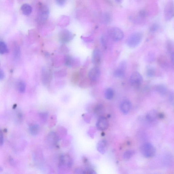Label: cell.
Instances as JSON below:
<instances>
[{"mask_svg":"<svg viewBox=\"0 0 174 174\" xmlns=\"http://www.w3.org/2000/svg\"><path fill=\"white\" fill-rule=\"evenodd\" d=\"M114 91L111 88H107L105 91V97L107 100H111L114 97Z\"/></svg>","mask_w":174,"mask_h":174,"instance_id":"cell-19","label":"cell"},{"mask_svg":"<svg viewBox=\"0 0 174 174\" xmlns=\"http://www.w3.org/2000/svg\"><path fill=\"white\" fill-rule=\"evenodd\" d=\"M101 60V52L98 48L94 50L92 57V61L93 64L95 65H98L100 64Z\"/></svg>","mask_w":174,"mask_h":174,"instance_id":"cell-13","label":"cell"},{"mask_svg":"<svg viewBox=\"0 0 174 174\" xmlns=\"http://www.w3.org/2000/svg\"><path fill=\"white\" fill-rule=\"evenodd\" d=\"M146 75L150 78L153 77L155 74V71L154 68L152 67H148L146 71Z\"/></svg>","mask_w":174,"mask_h":174,"instance_id":"cell-24","label":"cell"},{"mask_svg":"<svg viewBox=\"0 0 174 174\" xmlns=\"http://www.w3.org/2000/svg\"><path fill=\"white\" fill-rule=\"evenodd\" d=\"M140 151L143 155L149 158L153 157L155 155L156 150L154 146L150 143H143L140 147Z\"/></svg>","mask_w":174,"mask_h":174,"instance_id":"cell-3","label":"cell"},{"mask_svg":"<svg viewBox=\"0 0 174 174\" xmlns=\"http://www.w3.org/2000/svg\"><path fill=\"white\" fill-rule=\"evenodd\" d=\"M49 13L48 7L45 4L39 2L38 5L37 20L40 23H43L48 19Z\"/></svg>","mask_w":174,"mask_h":174,"instance_id":"cell-1","label":"cell"},{"mask_svg":"<svg viewBox=\"0 0 174 174\" xmlns=\"http://www.w3.org/2000/svg\"><path fill=\"white\" fill-rule=\"evenodd\" d=\"M131 104L128 100H125L121 102L120 106V109L121 112L123 114H128L131 110Z\"/></svg>","mask_w":174,"mask_h":174,"instance_id":"cell-14","label":"cell"},{"mask_svg":"<svg viewBox=\"0 0 174 174\" xmlns=\"http://www.w3.org/2000/svg\"><path fill=\"white\" fill-rule=\"evenodd\" d=\"M75 60L70 56H67L65 58V64L69 67H72L75 62Z\"/></svg>","mask_w":174,"mask_h":174,"instance_id":"cell-23","label":"cell"},{"mask_svg":"<svg viewBox=\"0 0 174 174\" xmlns=\"http://www.w3.org/2000/svg\"><path fill=\"white\" fill-rule=\"evenodd\" d=\"M143 82V77L138 72L133 73L130 78V82L133 87L139 88L142 85Z\"/></svg>","mask_w":174,"mask_h":174,"instance_id":"cell-6","label":"cell"},{"mask_svg":"<svg viewBox=\"0 0 174 174\" xmlns=\"http://www.w3.org/2000/svg\"><path fill=\"white\" fill-rule=\"evenodd\" d=\"M159 62L160 65L162 66L163 68H166L168 64L166 60L164 57H161L159 59Z\"/></svg>","mask_w":174,"mask_h":174,"instance_id":"cell-25","label":"cell"},{"mask_svg":"<svg viewBox=\"0 0 174 174\" xmlns=\"http://www.w3.org/2000/svg\"><path fill=\"white\" fill-rule=\"evenodd\" d=\"M109 37L114 42H119L123 39V33L120 29L117 27H112L108 31Z\"/></svg>","mask_w":174,"mask_h":174,"instance_id":"cell-4","label":"cell"},{"mask_svg":"<svg viewBox=\"0 0 174 174\" xmlns=\"http://www.w3.org/2000/svg\"><path fill=\"white\" fill-rule=\"evenodd\" d=\"M97 149L99 152L102 154H104L106 152L107 149V143L106 140H101L97 143Z\"/></svg>","mask_w":174,"mask_h":174,"instance_id":"cell-15","label":"cell"},{"mask_svg":"<svg viewBox=\"0 0 174 174\" xmlns=\"http://www.w3.org/2000/svg\"><path fill=\"white\" fill-rule=\"evenodd\" d=\"M101 75L100 69L97 67L91 69L88 73V76L90 80L93 82L97 81Z\"/></svg>","mask_w":174,"mask_h":174,"instance_id":"cell-9","label":"cell"},{"mask_svg":"<svg viewBox=\"0 0 174 174\" xmlns=\"http://www.w3.org/2000/svg\"><path fill=\"white\" fill-rule=\"evenodd\" d=\"M143 38L142 33L136 32L134 33L128 38L126 41L127 45L131 48H136L141 42Z\"/></svg>","mask_w":174,"mask_h":174,"instance_id":"cell-2","label":"cell"},{"mask_svg":"<svg viewBox=\"0 0 174 174\" xmlns=\"http://www.w3.org/2000/svg\"><path fill=\"white\" fill-rule=\"evenodd\" d=\"M107 38L106 36H103L102 37L101 39L102 45H103L104 49H107Z\"/></svg>","mask_w":174,"mask_h":174,"instance_id":"cell-26","label":"cell"},{"mask_svg":"<svg viewBox=\"0 0 174 174\" xmlns=\"http://www.w3.org/2000/svg\"><path fill=\"white\" fill-rule=\"evenodd\" d=\"M40 127L37 124L30 126L29 128V131L30 134L32 136H36L40 131Z\"/></svg>","mask_w":174,"mask_h":174,"instance_id":"cell-18","label":"cell"},{"mask_svg":"<svg viewBox=\"0 0 174 174\" xmlns=\"http://www.w3.org/2000/svg\"><path fill=\"white\" fill-rule=\"evenodd\" d=\"M5 74L3 71L2 70H0V80H3L5 78Z\"/></svg>","mask_w":174,"mask_h":174,"instance_id":"cell-33","label":"cell"},{"mask_svg":"<svg viewBox=\"0 0 174 174\" xmlns=\"http://www.w3.org/2000/svg\"><path fill=\"white\" fill-rule=\"evenodd\" d=\"M21 10L24 15L28 16L31 14L32 12V8L29 5L25 4L21 5Z\"/></svg>","mask_w":174,"mask_h":174,"instance_id":"cell-17","label":"cell"},{"mask_svg":"<svg viewBox=\"0 0 174 174\" xmlns=\"http://www.w3.org/2000/svg\"><path fill=\"white\" fill-rule=\"evenodd\" d=\"M123 0H116V1L119 3H121L122 2Z\"/></svg>","mask_w":174,"mask_h":174,"instance_id":"cell-34","label":"cell"},{"mask_svg":"<svg viewBox=\"0 0 174 174\" xmlns=\"http://www.w3.org/2000/svg\"><path fill=\"white\" fill-rule=\"evenodd\" d=\"M57 5L60 7H63L65 5L66 0H56Z\"/></svg>","mask_w":174,"mask_h":174,"instance_id":"cell-29","label":"cell"},{"mask_svg":"<svg viewBox=\"0 0 174 174\" xmlns=\"http://www.w3.org/2000/svg\"><path fill=\"white\" fill-rule=\"evenodd\" d=\"M48 114L47 113H41L40 114V117L41 120L44 122H46L48 119Z\"/></svg>","mask_w":174,"mask_h":174,"instance_id":"cell-27","label":"cell"},{"mask_svg":"<svg viewBox=\"0 0 174 174\" xmlns=\"http://www.w3.org/2000/svg\"><path fill=\"white\" fill-rule=\"evenodd\" d=\"M161 114H159L156 110H150L147 113L145 117L146 122L150 125H154L157 122L159 118L162 117Z\"/></svg>","mask_w":174,"mask_h":174,"instance_id":"cell-5","label":"cell"},{"mask_svg":"<svg viewBox=\"0 0 174 174\" xmlns=\"http://www.w3.org/2000/svg\"><path fill=\"white\" fill-rule=\"evenodd\" d=\"M171 61L172 67L174 71V52L171 54Z\"/></svg>","mask_w":174,"mask_h":174,"instance_id":"cell-32","label":"cell"},{"mask_svg":"<svg viewBox=\"0 0 174 174\" xmlns=\"http://www.w3.org/2000/svg\"><path fill=\"white\" fill-rule=\"evenodd\" d=\"M9 52L6 44L3 41L0 42V54H6Z\"/></svg>","mask_w":174,"mask_h":174,"instance_id":"cell-22","label":"cell"},{"mask_svg":"<svg viewBox=\"0 0 174 174\" xmlns=\"http://www.w3.org/2000/svg\"><path fill=\"white\" fill-rule=\"evenodd\" d=\"M74 34L67 29H64L61 31L59 34L60 42L63 43H67L73 39Z\"/></svg>","mask_w":174,"mask_h":174,"instance_id":"cell-7","label":"cell"},{"mask_svg":"<svg viewBox=\"0 0 174 174\" xmlns=\"http://www.w3.org/2000/svg\"><path fill=\"white\" fill-rule=\"evenodd\" d=\"M75 173L77 174H85L86 173V172L85 170H83L81 169H77L74 171Z\"/></svg>","mask_w":174,"mask_h":174,"instance_id":"cell-31","label":"cell"},{"mask_svg":"<svg viewBox=\"0 0 174 174\" xmlns=\"http://www.w3.org/2000/svg\"><path fill=\"white\" fill-rule=\"evenodd\" d=\"M165 15L166 18L169 20L174 16V3L171 2L168 3L166 6L165 10Z\"/></svg>","mask_w":174,"mask_h":174,"instance_id":"cell-11","label":"cell"},{"mask_svg":"<svg viewBox=\"0 0 174 174\" xmlns=\"http://www.w3.org/2000/svg\"><path fill=\"white\" fill-rule=\"evenodd\" d=\"M17 89L19 92L21 93H24L25 92L26 89V84L23 81H19L17 84Z\"/></svg>","mask_w":174,"mask_h":174,"instance_id":"cell-20","label":"cell"},{"mask_svg":"<svg viewBox=\"0 0 174 174\" xmlns=\"http://www.w3.org/2000/svg\"><path fill=\"white\" fill-rule=\"evenodd\" d=\"M126 63L125 61L121 62L114 71V76L117 78H122L125 76Z\"/></svg>","mask_w":174,"mask_h":174,"instance_id":"cell-8","label":"cell"},{"mask_svg":"<svg viewBox=\"0 0 174 174\" xmlns=\"http://www.w3.org/2000/svg\"><path fill=\"white\" fill-rule=\"evenodd\" d=\"M155 90L160 95L163 96L166 95L167 93V88L164 84H159L156 85L155 87Z\"/></svg>","mask_w":174,"mask_h":174,"instance_id":"cell-16","label":"cell"},{"mask_svg":"<svg viewBox=\"0 0 174 174\" xmlns=\"http://www.w3.org/2000/svg\"><path fill=\"white\" fill-rule=\"evenodd\" d=\"M59 164L60 166H66L68 168H70L72 166L73 160L68 155L62 156L60 157Z\"/></svg>","mask_w":174,"mask_h":174,"instance_id":"cell-12","label":"cell"},{"mask_svg":"<svg viewBox=\"0 0 174 174\" xmlns=\"http://www.w3.org/2000/svg\"><path fill=\"white\" fill-rule=\"evenodd\" d=\"M14 51L15 56L16 57H18L19 56H20V49H19V47L17 45L15 46V48L14 50Z\"/></svg>","mask_w":174,"mask_h":174,"instance_id":"cell-28","label":"cell"},{"mask_svg":"<svg viewBox=\"0 0 174 174\" xmlns=\"http://www.w3.org/2000/svg\"><path fill=\"white\" fill-rule=\"evenodd\" d=\"M4 142V139L3 134H2V131L0 132V145L1 147L3 145Z\"/></svg>","mask_w":174,"mask_h":174,"instance_id":"cell-30","label":"cell"},{"mask_svg":"<svg viewBox=\"0 0 174 174\" xmlns=\"http://www.w3.org/2000/svg\"><path fill=\"white\" fill-rule=\"evenodd\" d=\"M96 127L99 130L104 131L108 128L109 124L107 119L104 117L99 118L96 123Z\"/></svg>","mask_w":174,"mask_h":174,"instance_id":"cell-10","label":"cell"},{"mask_svg":"<svg viewBox=\"0 0 174 174\" xmlns=\"http://www.w3.org/2000/svg\"><path fill=\"white\" fill-rule=\"evenodd\" d=\"M135 154V152L133 150H128L124 153L123 157L124 160L127 161L133 156Z\"/></svg>","mask_w":174,"mask_h":174,"instance_id":"cell-21","label":"cell"}]
</instances>
